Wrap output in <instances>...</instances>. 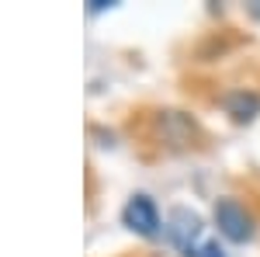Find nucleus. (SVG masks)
I'll return each instance as SVG.
<instances>
[{
	"instance_id": "obj_1",
	"label": "nucleus",
	"mask_w": 260,
	"mask_h": 257,
	"mask_svg": "<svg viewBox=\"0 0 260 257\" xmlns=\"http://www.w3.org/2000/svg\"><path fill=\"white\" fill-rule=\"evenodd\" d=\"M212 216H215V226H219V233L225 240H233V243H246V240L257 237V219L253 212L243 205L240 198H219L215 202V209H212Z\"/></svg>"
},
{
	"instance_id": "obj_2",
	"label": "nucleus",
	"mask_w": 260,
	"mask_h": 257,
	"mask_svg": "<svg viewBox=\"0 0 260 257\" xmlns=\"http://www.w3.org/2000/svg\"><path fill=\"white\" fill-rule=\"evenodd\" d=\"M121 222L136 233V237H160L163 233V222L167 219L160 216V205L153 202L149 195H132L121 209Z\"/></svg>"
},
{
	"instance_id": "obj_3",
	"label": "nucleus",
	"mask_w": 260,
	"mask_h": 257,
	"mask_svg": "<svg viewBox=\"0 0 260 257\" xmlns=\"http://www.w3.org/2000/svg\"><path fill=\"white\" fill-rule=\"evenodd\" d=\"M163 237L170 240L180 254H187L198 240L208 237V230H205V222H201L198 212H191V209L180 205V209H174V212L167 216V222H163Z\"/></svg>"
},
{
	"instance_id": "obj_4",
	"label": "nucleus",
	"mask_w": 260,
	"mask_h": 257,
	"mask_svg": "<svg viewBox=\"0 0 260 257\" xmlns=\"http://www.w3.org/2000/svg\"><path fill=\"white\" fill-rule=\"evenodd\" d=\"M222 108H225L236 122H250V119H257V115H260V94H257V91H246V87L229 91V94L222 98Z\"/></svg>"
},
{
	"instance_id": "obj_5",
	"label": "nucleus",
	"mask_w": 260,
	"mask_h": 257,
	"mask_svg": "<svg viewBox=\"0 0 260 257\" xmlns=\"http://www.w3.org/2000/svg\"><path fill=\"white\" fill-rule=\"evenodd\" d=\"M180 257H225V247H222L219 240L208 233L205 240H198V243H194L187 254H180Z\"/></svg>"
},
{
	"instance_id": "obj_6",
	"label": "nucleus",
	"mask_w": 260,
	"mask_h": 257,
	"mask_svg": "<svg viewBox=\"0 0 260 257\" xmlns=\"http://www.w3.org/2000/svg\"><path fill=\"white\" fill-rule=\"evenodd\" d=\"M246 11H250L253 18H260V0H253V4H246Z\"/></svg>"
}]
</instances>
